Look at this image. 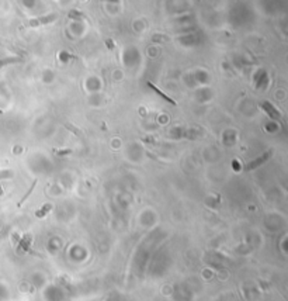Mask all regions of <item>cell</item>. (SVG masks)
Returning a JSON list of instances; mask_svg holds the SVG:
<instances>
[{"instance_id":"8992f818","label":"cell","mask_w":288,"mask_h":301,"mask_svg":"<svg viewBox=\"0 0 288 301\" xmlns=\"http://www.w3.org/2000/svg\"><path fill=\"white\" fill-rule=\"evenodd\" d=\"M49 208H52V207H51V206H45V207L42 208V211H38V212H37V217H42V215L45 214V212H48V211H49Z\"/></svg>"},{"instance_id":"ba28073f","label":"cell","mask_w":288,"mask_h":301,"mask_svg":"<svg viewBox=\"0 0 288 301\" xmlns=\"http://www.w3.org/2000/svg\"><path fill=\"white\" fill-rule=\"evenodd\" d=\"M69 16H70V17H79V16H80V17H82L83 14H82V13H79V11H70V13H69Z\"/></svg>"},{"instance_id":"3957f363","label":"cell","mask_w":288,"mask_h":301,"mask_svg":"<svg viewBox=\"0 0 288 301\" xmlns=\"http://www.w3.org/2000/svg\"><path fill=\"white\" fill-rule=\"evenodd\" d=\"M148 86H149V87H150V89H152V90H155V92H156V93H158V94H159V96H160V97H162V99H165V100H166V102H169V103H170V104H173V106H177V103H176L174 100H171V99L169 97V96H167V94L162 93V92H160V90H159L158 87H156V86H155L153 83H152V82H148Z\"/></svg>"},{"instance_id":"9c48e42d","label":"cell","mask_w":288,"mask_h":301,"mask_svg":"<svg viewBox=\"0 0 288 301\" xmlns=\"http://www.w3.org/2000/svg\"><path fill=\"white\" fill-rule=\"evenodd\" d=\"M106 44H107V47H110V48H114V44H113V41H111V40H108Z\"/></svg>"},{"instance_id":"6da1fadb","label":"cell","mask_w":288,"mask_h":301,"mask_svg":"<svg viewBox=\"0 0 288 301\" xmlns=\"http://www.w3.org/2000/svg\"><path fill=\"white\" fill-rule=\"evenodd\" d=\"M55 20H56V14H52V16L40 17V18H35V20H31L27 23V25L28 27H37V25H42V24H46V23H52Z\"/></svg>"},{"instance_id":"7a4b0ae2","label":"cell","mask_w":288,"mask_h":301,"mask_svg":"<svg viewBox=\"0 0 288 301\" xmlns=\"http://www.w3.org/2000/svg\"><path fill=\"white\" fill-rule=\"evenodd\" d=\"M270 155H271V152L268 150V152H266V154H264L263 156H260L259 159H256V160H253V162L249 163L248 166H245V169H246V170H250V169H253V167L260 166V165H261V163H263L264 160H267V159L270 158Z\"/></svg>"},{"instance_id":"5b68a950","label":"cell","mask_w":288,"mask_h":301,"mask_svg":"<svg viewBox=\"0 0 288 301\" xmlns=\"http://www.w3.org/2000/svg\"><path fill=\"white\" fill-rule=\"evenodd\" d=\"M65 127H66V128H69V130L72 131L73 134H76V135H82V132L79 131V128H77V127H73L72 124H70V122H65Z\"/></svg>"},{"instance_id":"277c9868","label":"cell","mask_w":288,"mask_h":301,"mask_svg":"<svg viewBox=\"0 0 288 301\" xmlns=\"http://www.w3.org/2000/svg\"><path fill=\"white\" fill-rule=\"evenodd\" d=\"M35 184H37V180H34V182H33V184H31V187H30V190H28V191H27V193H25V194H24V196H23V199H21V201H20V203H18V206H21V204L24 203L25 200L28 199V196H30V194H31V193H33V190H34V187H35Z\"/></svg>"},{"instance_id":"52a82bcc","label":"cell","mask_w":288,"mask_h":301,"mask_svg":"<svg viewBox=\"0 0 288 301\" xmlns=\"http://www.w3.org/2000/svg\"><path fill=\"white\" fill-rule=\"evenodd\" d=\"M58 155H68V154H72V150L70 149H65V150H56Z\"/></svg>"}]
</instances>
